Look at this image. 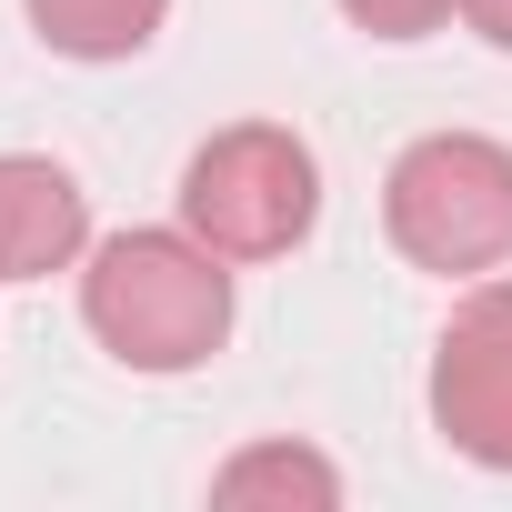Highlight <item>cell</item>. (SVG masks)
I'll return each mask as SVG.
<instances>
[{
    "label": "cell",
    "instance_id": "6",
    "mask_svg": "<svg viewBox=\"0 0 512 512\" xmlns=\"http://www.w3.org/2000/svg\"><path fill=\"white\" fill-rule=\"evenodd\" d=\"M21 11L61 61H131V51L161 41L171 0H21Z\"/></svg>",
    "mask_w": 512,
    "mask_h": 512
},
{
    "label": "cell",
    "instance_id": "7",
    "mask_svg": "<svg viewBox=\"0 0 512 512\" xmlns=\"http://www.w3.org/2000/svg\"><path fill=\"white\" fill-rule=\"evenodd\" d=\"M211 492L221 502H262V492H302V502H342V472L322 462V452H302V442H251V452H231L221 472H211Z\"/></svg>",
    "mask_w": 512,
    "mask_h": 512
},
{
    "label": "cell",
    "instance_id": "4",
    "mask_svg": "<svg viewBox=\"0 0 512 512\" xmlns=\"http://www.w3.org/2000/svg\"><path fill=\"white\" fill-rule=\"evenodd\" d=\"M432 432L482 462V472H512V282H472L432 342Z\"/></svg>",
    "mask_w": 512,
    "mask_h": 512
},
{
    "label": "cell",
    "instance_id": "3",
    "mask_svg": "<svg viewBox=\"0 0 512 512\" xmlns=\"http://www.w3.org/2000/svg\"><path fill=\"white\" fill-rule=\"evenodd\" d=\"M322 221V161L282 121H231L181 161V231H201L221 262H282Z\"/></svg>",
    "mask_w": 512,
    "mask_h": 512
},
{
    "label": "cell",
    "instance_id": "9",
    "mask_svg": "<svg viewBox=\"0 0 512 512\" xmlns=\"http://www.w3.org/2000/svg\"><path fill=\"white\" fill-rule=\"evenodd\" d=\"M462 21H472L492 51H512V0H462Z\"/></svg>",
    "mask_w": 512,
    "mask_h": 512
},
{
    "label": "cell",
    "instance_id": "5",
    "mask_svg": "<svg viewBox=\"0 0 512 512\" xmlns=\"http://www.w3.org/2000/svg\"><path fill=\"white\" fill-rule=\"evenodd\" d=\"M91 251V191L51 151H0V282H51Z\"/></svg>",
    "mask_w": 512,
    "mask_h": 512
},
{
    "label": "cell",
    "instance_id": "2",
    "mask_svg": "<svg viewBox=\"0 0 512 512\" xmlns=\"http://www.w3.org/2000/svg\"><path fill=\"white\" fill-rule=\"evenodd\" d=\"M382 231L412 272L482 282L512 262V151L492 131H422L382 171Z\"/></svg>",
    "mask_w": 512,
    "mask_h": 512
},
{
    "label": "cell",
    "instance_id": "1",
    "mask_svg": "<svg viewBox=\"0 0 512 512\" xmlns=\"http://www.w3.org/2000/svg\"><path fill=\"white\" fill-rule=\"evenodd\" d=\"M81 322L121 372H201L231 342V262L201 231H111L81 251Z\"/></svg>",
    "mask_w": 512,
    "mask_h": 512
},
{
    "label": "cell",
    "instance_id": "8",
    "mask_svg": "<svg viewBox=\"0 0 512 512\" xmlns=\"http://www.w3.org/2000/svg\"><path fill=\"white\" fill-rule=\"evenodd\" d=\"M452 11H462V0H342V21L372 31V41H432Z\"/></svg>",
    "mask_w": 512,
    "mask_h": 512
}]
</instances>
